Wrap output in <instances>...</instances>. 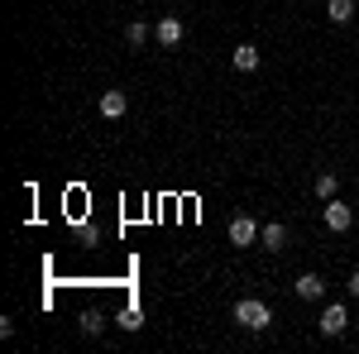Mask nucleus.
<instances>
[{
    "instance_id": "f257e3e1",
    "label": "nucleus",
    "mask_w": 359,
    "mask_h": 354,
    "mask_svg": "<svg viewBox=\"0 0 359 354\" xmlns=\"http://www.w3.org/2000/svg\"><path fill=\"white\" fill-rule=\"evenodd\" d=\"M235 321H240L245 330H264L269 321H273V311H269V301L245 297V301H235Z\"/></svg>"
},
{
    "instance_id": "f03ea898",
    "label": "nucleus",
    "mask_w": 359,
    "mask_h": 354,
    "mask_svg": "<svg viewBox=\"0 0 359 354\" xmlns=\"http://www.w3.org/2000/svg\"><path fill=\"white\" fill-rule=\"evenodd\" d=\"M321 220H326V230H335V235H345L350 225H355V206H345V201H326V211H321Z\"/></svg>"
},
{
    "instance_id": "7ed1b4c3",
    "label": "nucleus",
    "mask_w": 359,
    "mask_h": 354,
    "mask_svg": "<svg viewBox=\"0 0 359 354\" xmlns=\"http://www.w3.org/2000/svg\"><path fill=\"white\" fill-rule=\"evenodd\" d=\"M316 330H321V335H345V330H350V311H345L340 301H331V306L316 316Z\"/></svg>"
},
{
    "instance_id": "20e7f679",
    "label": "nucleus",
    "mask_w": 359,
    "mask_h": 354,
    "mask_svg": "<svg viewBox=\"0 0 359 354\" xmlns=\"http://www.w3.org/2000/svg\"><path fill=\"white\" fill-rule=\"evenodd\" d=\"M230 245H240V249L259 245V225H254V216H235L230 220Z\"/></svg>"
},
{
    "instance_id": "39448f33",
    "label": "nucleus",
    "mask_w": 359,
    "mask_h": 354,
    "mask_svg": "<svg viewBox=\"0 0 359 354\" xmlns=\"http://www.w3.org/2000/svg\"><path fill=\"white\" fill-rule=\"evenodd\" d=\"M154 39H158L163 48H177V43H182V20H177V15H163L158 29H154Z\"/></svg>"
},
{
    "instance_id": "423d86ee",
    "label": "nucleus",
    "mask_w": 359,
    "mask_h": 354,
    "mask_svg": "<svg viewBox=\"0 0 359 354\" xmlns=\"http://www.w3.org/2000/svg\"><path fill=\"white\" fill-rule=\"evenodd\" d=\"M259 245L269 249V254H278V249H287V225H264V230H259Z\"/></svg>"
},
{
    "instance_id": "0eeeda50",
    "label": "nucleus",
    "mask_w": 359,
    "mask_h": 354,
    "mask_svg": "<svg viewBox=\"0 0 359 354\" xmlns=\"http://www.w3.org/2000/svg\"><path fill=\"white\" fill-rule=\"evenodd\" d=\"M297 297L302 301H321L326 297V282H321L316 273H302V278H297Z\"/></svg>"
},
{
    "instance_id": "6e6552de",
    "label": "nucleus",
    "mask_w": 359,
    "mask_h": 354,
    "mask_svg": "<svg viewBox=\"0 0 359 354\" xmlns=\"http://www.w3.org/2000/svg\"><path fill=\"white\" fill-rule=\"evenodd\" d=\"M125 110H130V96H125V91H106V96H101V115H106V120H120Z\"/></svg>"
},
{
    "instance_id": "1a4fd4ad",
    "label": "nucleus",
    "mask_w": 359,
    "mask_h": 354,
    "mask_svg": "<svg viewBox=\"0 0 359 354\" xmlns=\"http://www.w3.org/2000/svg\"><path fill=\"white\" fill-rule=\"evenodd\" d=\"M230 62H235L240 72H259V48H254V43H240V48L230 53Z\"/></svg>"
},
{
    "instance_id": "9d476101",
    "label": "nucleus",
    "mask_w": 359,
    "mask_h": 354,
    "mask_svg": "<svg viewBox=\"0 0 359 354\" xmlns=\"http://www.w3.org/2000/svg\"><path fill=\"white\" fill-rule=\"evenodd\" d=\"M326 15H331V25H350L355 20V0H331Z\"/></svg>"
},
{
    "instance_id": "9b49d317",
    "label": "nucleus",
    "mask_w": 359,
    "mask_h": 354,
    "mask_svg": "<svg viewBox=\"0 0 359 354\" xmlns=\"http://www.w3.org/2000/svg\"><path fill=\"white\" fill-rule=\"evenodd\" d=\"M335 187H340V182H335V172H321V177H316V196H321V201H331Z\"/></svg>"
},
{
    "instance_id": "f8f14e48",
    "label": "nucleus",
    "mask_w": 359,
    "mask_h": 354,
    "mask_svg": "<svg viewBox=\"0 0 359 354\" xmlns=\"http://www.w3.org/2000/svg\"><path fill=\"white\" fill-rule=\"evenodd\" d=\"M101 326H106L101 311H82V335H101Z\"/></svg>"
},
{
    "instance_id": "ddd939ff",
    "label": "nucleus",
    "mask_w": 359,
    "mask_h": 354,
    "mask_svg": "<svg viewBox=\"0 0 359 354\" xmlns=\"http://www.w3.org/2000/svg\"><path fill=\"white\" fill-rule=\"evenodd\" d=\"M120 326H125V330H139V326H144V316H139V306H125V311H120Z\"/></svg>"
},
{
    "instance_id": "4468645a",
    "label": "nucleus",
    "mask_w": 359,
    "mask_h": 354,
    "mask_svg": "<svg viewBox=\"0 0 359 354\" xmlns=\"http://www.w3.org/2000/svg\"><path fill=\"white\" fill-rule=\"evenodd\" d=\"M125 39H130V43H135V48H139V43L149 39V29H144V25H130V29H125Z\"/></svg>"
},
{
    "instance_id": "2eb2a0df",
    "label": "nucleus",
    "mask_w": 359,
    "mask_h": 354,
    "mask_svg": "<svg viewBox=\"0 0 359 354\" xmlns=\"http://www.w3.org/2000/svg\"><path fill=\"white\" fill-rule=\"evenodd\" d=\"M345 287H350V297H359V268L350 273V282H345Z\"/></svg>"
},
{
    "instance_id": "dca6fc26",
    "label": "nucleus",
    "mask_w": 359,
    "mask_h": 354,
    "mask_svg": "<svg viewBox=\"0 0 359 354\" xmlns=\"http://www.w3.org/2000/svg\"><path fill=\"white\" fill-rule=\"evenodd\" d=\"M355 211H359V206H355Z\"/></svg>"
}]
</instances>
